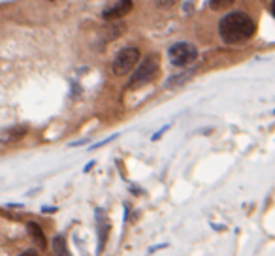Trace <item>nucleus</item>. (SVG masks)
<instances>
[{
    "label": "nucleus",
    "instance_id": "39448f33",
    "mask_svg": "<svg viewBox=\"0 0 275 256\" xmlns=\"http://www.w3.org/2000/svg\"><path fill=\"white\" fill-rule=\"evenodd\" d=\"M130 10H132V0H119L111 8H106L102 11V17L106 21H117L123 19L126 13H130Z\"/></svg>",
    "mask_w": 275,
    "mask_h": 256
},
{
    "label": "nucleus",
    "instance_id": "ddd939ff",
    "mask_svg": "<svg viewBox=\"0 0 275 256\" xmlns=\"http://www.w3.org/2000/svg\"><path fill=\"white\" fill-rule=\"evenodd\" d=\"M168 128H170V126H168V124H166V126H164V128H161V130H159V132L155 134V136H153V140H159V138H161L162 134L166 132V130H168Z\"/></svg>",
    "mask_w": 275,
    "mask_h": 256
},
{
    "label": "nucleus",
    "instance_id": "0eeeda50",
    "mask_svg": "<svg viewBox=\"0 0 275 256\" xmlns=\"http://www.w3.org/2000/svg\"><path fill=\"white\" fill-rule=\"evenodd\" d=\"M96 224H98V255H102L104 247H106V239H108V234H110V223L104 219L102 211L98 209L96 211Z\"/></svg>",
    "mask_w": 275,
    "mask_h": 256
},
{
    "label": "nucleus",
    "instance_id": "7ed1b4c3",
    "mask_svg": "<svg viewBox=\"0 0 275 256\" xmlns=\"http://www.w3.org/2000/svg\"><path fill=\"white\" fill-rule=\"evenodd\" d=\"M168 58L173 66L187 68L198 58V49L189 42H177L168 49Z\"/></svg>",
    "mask_w": 275,
    "mask_h": 256
},
{
    "label": "nucleus",
    "instance_id": "423d86ee",
    "mask_svg": "<svg viewBox=\"0 0 275 256\" xmlns=\"http://www.w3.org/2000/svg\"><path fill=\"white\" fill-rule=\"evenodd\" d=\"M27 126H21V124H15V126H10V128H4L0 132V143H15L19 140H23L27 136Z\"/></svg>",
    "mask_w": 275,
    "mask_h": 256
},
{
    "label": "nucleus",
    "instance_id": "f03ea898",
    "mask_svg": "<svg viewBox=\"0 0 275 256\" xmlns=\"http://www.w3.org/2000/svg\"><path fill=\"white\" fill-rule=\"evenodd\" d=\"M159 68H161V58L159 55H147L139 64H138V70L132 74V79L128 83V89L136 90L141 89L145 85H149L153 78L159 74Z\"/></svg>",
    "mask_w": 275,
    "mask_h": 256
},
{
    "label": "nucleus",
    "instance_id": "20e7f679",
    "mask_svg": "<svg viewBox=\"0 0 275 256\" xmlns=\"http://www.w3.org/2000/svg\"><path fill=\"white\" fill-rule=\"evenodd\" d=\"M139 58H141V55H139L138 47H125L111 60V72L115 76H125L139 62Z\"/></svg>",
    "mask_w": 275,
    "mask_h": 256
},
{
    "label": "nucleus",
    "instance_id": "1a4fd4ad",
    "mask_svg": "<svg viewBox=\"0 0 275 256\" xmlns=\"http://www.w3.org/2000/svg\"><path fill=\"white\" fill-rule=\"evenodd\" d=\"M51 249H53V255L55 256H72L66 245V239L62 235H55L53 241H51Z\"/></svg>",
    "mask_w": 275,
    "mask_h": 256
},
{
    "label": "nucleus",
    "instance_id": "f257e3e1",
    "mask_svg": "<svg viewBox=\"0 0 275 256\" xmlns=\"http://www.w3.org/2000/svg\"><path fill=\"white\" fill-rule=\"evenodd\" d=\"M256 32V25L251 15L243 11H230L219 23V36L224 44L236 45L251 40Z\"/></svg>",
    "mask_w": 275,
    "mask_h": 256
},
{
    "label": "nucleus",
    "instance_id": "9d476101",
    "mask_svg": "<svg viewBox=\"0 0 275 256\" xmlns=\"http://www.w3.org/2000/svg\"><path fill=\"white\" fill-rule=\"evenodd\" d=\"M236 0H209V8L213 11H220V10H226L234 4Z\"/></svg>",
    "mask_w": 275,
    "mask_h": 256
},
{
    "label": "nucleus",
    "instance_id": "2eb2a0df",
    "mask_svg": "<svg viewBox=\"0 0 275 256\" xmlns=\"http://www.w3.org/2000/svg\"><path fill=\"white\" fill-rule=\"evenodd\" d=\"M270 11H272V15H274V19H275V0H272V6H270Z\"/></svg>",
    "mask_w": 275,
    "mask_h": 256
},
{
    "label": "nucleus",
    "instance_id": "f8f14e48",
    "mask_svg": "<svg viewBox=\"0 0 275 256\" xmlns=\"http://www.w3.org/2000/svg\"><path fill=\"white\" fill-rule=\"evenodd\" d=\"M175 2H177V0H157V6H161V8H170Z\"/></svg>",
    "mask_w": 275,
    "mask_h": 256
},
{
    "label": "nucleus",
    "instance_id": "6e6552de",
    "mask_svg": "<svg viewBox=\"0 0 275 256\" xmlns=\"http://www.w3.org/2000/svg\"><path fill=\"white\" fill-rule=\"evenodd\" d=\"M27 230H28V235H30V239H32V243L40 247V249H46L47 247V239H46V234H44V230H42V226L38 223H28L27 224Z\"/></svg>",
    "mask_w": 275,
    "mask_h": 256
},
{
    "label": "nucleus",
    "instance_id": "4468645a",
    "mask_svg": "<svg viewBox=\"0 0 275 256\" xmlns=\"http://www.w3.org/2000/svg\"><path fill=\"white\" fill-rule=\"evenodd\" d=\"M19 256H38V253L30 249V251H25V253H21V255H19Z\"/></svg>",
    "mask_w": 275,
    "mask_h": 256
},
{
    "label": "nucleus",
    "instance_id": "9b49d317",
    "mask_svg": "<svg viewBox=\"0 0 275 256\" xmlns=\"http://www.w3.org/2000/svg\"><path fill=\"white\" fill-rule=\"evenodd\" d=\"M125 32V25H117V27H111L110 30H106V38L108 40H115L119 34Z\"/></svg>",
    "mask_w": 275,
    "mask_h": 256
}]
</instances>
